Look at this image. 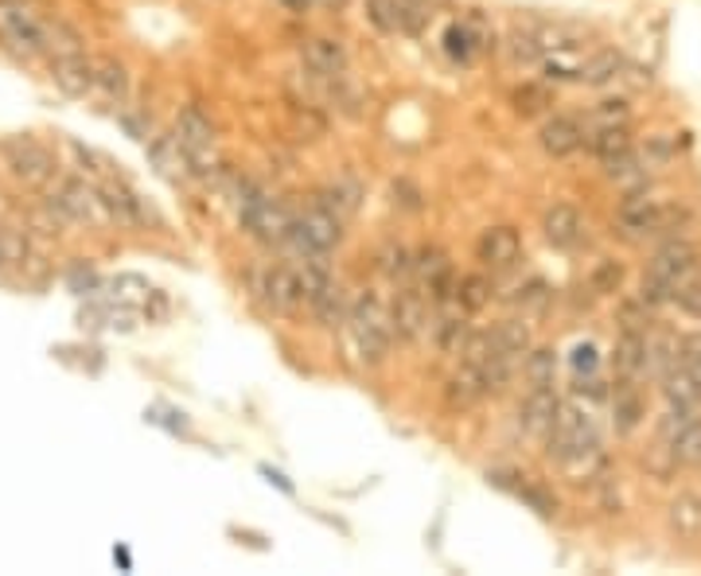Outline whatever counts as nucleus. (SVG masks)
<instances>
[{
	"instance_id": "42",
	"label": "nucleus",
	"mask_w": 701,
	"mask_h": 576,
	"mask_svg": "<svg viewBox=\"0 0 701 576\" xmlns=\"http://www.w3.org/2000/svg\"><path fill=\"white\" fill-rule=\"evenodd\" d=\"M546 301H550V284L538 281V277H534L526 289H518V304H523V308H546Z\"/></svg>"
},
{
	"instance_id": "36",
	"label": "nucleus",
	"mask_w": 701,
	"mask_h": 576,
	"mask_svg": "<svg viewBox=\"0 0 701 576\" xmlns=\"http://www.w3.org/2000/svg\"><path fill=\"white\" fill-rule=\"evenodd\" d=\"M588 284H593V293H600V296L620 293V284H623V266H616V261H600V266L593 269V277H588Z\"/></svg>"
},
{
	"instance_id": "25",
	"label": "nucleus",
	"mask_w": 701,
	"mask_h": 576,
	"mask_svg": "<svg viewBox=\"0 0 701 576\" xmlns=\"http://www.w3.org/2000/svg\"><path fill=\"white\" fill-rule=\"evenodd\" d=\"M308 308L316 311V319H320L324 328H339V324H347V311H351V301H347V293L339 289V281L331 277L328 284H320L316 293L308 296Z\"/></svg>"
},
{
	"instance_id": "13",
	"label": "nucleus",
	"mask_w": 701,
	"mask_h": 576,
	"mask_svg": "<svg viewBox=\"0 0 701 576\" xmlns=\"http://www.w3.org/2000/svg\"><path fill=\"white\" fill-rule=\"evenodd\" d=\"M663 448L675 463H701V418L670 409L663 418Z\"/></svg>"
},
{
	"instance_id": "43",
	"label": "nucleus",
	"mask_w": 701,
	"mask_h": 576,
	"mask_svg": "<svg viewBox=\"0 0 701 576\" xmlns=\"http://www.w3.org/2000/svg\"><path fill=\"white\" fill-rule=\"evenodd\" d=\"M600 358H596V346L593 343H577L573 346V371L577 374H596Z\"/></svg>"
},
{
	"instance_id": "40",
	"label": "nucleus",
	"mask_w": 701,
	"mask_h": 576,
	"mask_svg": "<svg viewBox=\"0 0 701 576\" xmlns=\"http://www.w3.org/2000/svg\"><path fill=\"white\" fill-rule=\"evenodd\" d=\"M24 258H27V242H20L16 234H9V231H0V273Z\"/></svg>"
},
{
	"instance_id": "34",
	"label": "nucleus",
	"mask_w": 701,
	"mask_h": 576,
	"mask_svg": "<svg viewBox=\"0 0 701 576\" xmlns=\"http://www.w3.org/2000/svg\"><path fill=\"white\" fill-rule=\"evenodd\" d=\"M320 203L328 207V211H336L339 219H347V214L359 207V187L355 184H331L320 196Z\"/></svg>"
},
{
	"instance_id": "11",
	"label": "nucleus",
	"mask_w": 701,
	"mask_h": 576,
	"mask_svg": "<svg viewBox=\"0 0 701 576\" xmlns=\"http://www.w3.org/2000/svg\"><path fill=\"white\" fill-rule=\"evenodd\" d=\"M47 211L59 222H79V226L102 219L98 191H90L82 179H55V191L47 196Z\"/></svg>"
},
{
	"instance_id": "18",
	"label": "nucleus",
	"mask_w": 701,
	"mask_h": 576,
	"mask_svg": "<svg viewBox=\"0 0 701 576\" xmlns=\"http://www.w3.org/2000/svg\"><path fill=\"white\" fill-rule=\"evenodd\" d=\"M51 79L67 98H86V94H94V59L86 51L55 55Z\"/></svg>"
},
{
	"instance_id": "14",
	"label": "nucleus",
	"mask_w": 701,
	"mask_h": 576,
	"mask_svg": "<svg viewBox=\"0 0 701 576\" xmlns=\"http://www.w3.org/2000/svg\"><path fill=\"white\" fill-rule=\"evenodd\" d=\"M476 258H480V266L491 269V273H506V269H515L518 258H523V238H518L515 226H491V231H483L480 242H476Z\"/></svg>"
},
{
	"instance_id": "37",
	"label": "nucleus",
	"mask_w": 701,
	"mask_h": 576,
	"mask_svg": "<svg viewBox=\"0 0 701 576\" xmlns=\"http://www.w3.org/2000/svg\"><path fill=\"white\" fill-rule=\"evenodd\" d=\"M628 117H631L628 102H600L588 121H593V129H608V125H628Z\"/></svg>"
},
{
	"instance_id": "26",
	"label": "nucleus",
	"mask_w": 701,
	"mask_h": 576,
	"mask_svg": "<svg viewBox=\"0 0 701 576\" xmlns=\"http://www.w3.org/2000/svg\"><path fill=\"white\" fill-rule=\"evenodd\" d=\"M491 343H495V351H503V355H511L515 363H523V358L530 355V328H526L523 319H503L499 328H491Z\"/></svg>"
},
{
	"instance_id": "39",
	"label": "nucleus",
	"mask_w": 701,
	"mask_h": 576,
	"mask_svg": "<svg viewBox=\"0 0 701 576\" xmlns=\"http://www.w3.org/2000/svg\"><path fill=\"white\" fill-rule=\"evenodd\" d=\"M518 498H523L526 506H534V510H538L541 518H550L553 510H558V498H553L550 491L534 487V483H523V487H518Z\"/></svg>"
},
{
	"instance_id": "7",
	"label": "nucleus",
	"mask_w": 701,
	"mask_h": 576,
	"mask_svg": "<svg viewBox=\"0 0 701 576\" xmlns=\"http://www.w3.org/2000/svg\"><path fill=\"white\" fill-rule=\"evenodd\" d=\"M51 16H39L24 0H0V36L24 55H47Z\"/></svg>"
},
{
	"instance_id": "1",
	"label": "nucleus",
	"mask_w": 701,
	"mask_h": 576,
	"mask_svg": "<svg viewBox=\"0 0 701 576\" xmlns=\"http://www.w3.org/2000/svg\"><path fill=\"white\" fill-rule=\"evenodd\" d=\"M690 277H698V246H690L686 238H670L666 246H658L655 258H651L647 277H643L640 304L643 308L670 304L678 293V284H686Z\"/></svg>"
},
{
	"instance_id": "44",
	"label": "nucleus",
	"mask_w": 701,
	"mask_h": 576,
	"mask_svg": "<svg viewBox=\"0 0 701 576\" xmlns=\"http://www.w3.org/2000/svg\"><path fill=\"white\" fill-rule=\"evenodd\" d=\"M281 4H284L289 12H308L312 4H320V0H281Z\"/></svg>"
},
{
	"instance_id": "24",
	"label": "nucleus",
	"mask_w": 701,
	"mask_h": 576,
	"mask_svg": "<svg viewBox=\"0 0 701 576\" xmlns=\"http://www.w3.org/2000/svg\"><path fill=\"white\" fill-rule=\"evenodd\" d=\"M94 94H102L109 106H121L129 98V71H125V62H117L114 55H98L94 59Z\"/></svg>"
},
{
	"instance_id": "28",
	"label": "nucleus",
	"mask_w": 701,
	"mask_h": 576,
	"mask_svg": "<svg viewBox=\"0 0 701 576\" xmlns=\"http://www.w3.org/2000/svg\"><path fill=\"white\" fill-rule=\"evenodd\" d=\"M623 67H628V62H623V55L612 51V47H604V51H596V55H588V59H585L581 82H585V86H608V82L620 79Z\"/></svg>"
},
{
	"instance_id": "4",
	"label": "nucleus",
	"mask_w": 701,
	"mask_h": 576,
	"mask_svg": "<svg viewBox=\"0 0 701 576\" xmlns=\"http://www.w3.org/2000/svg\"><path fill=\"white\" fill-rule=\"evenodd\" d=\"M0 156H4V168L12 172V179H20L32 191H44L55 184L59 176V160L47 144L32 141V137H9L0 141Z\"/></svg>"
},
{
	"instance_id": "12",
	"label": "nucleus",
	"mask_w": 701,
	"mask_h": 576,
	"mask_svg": "<svg viewBox=\"0 0 701 576\" xmlns=\"http://www.w3.org/2000/svg\"><path fill=\"white\" fill-rule=\"evenodd\" d=\"M491 24L480 16V12H471L464 20H453V24L444 27V55L460 67H471V62L480 59L483 51L491 47Z\"/></svg>"
},
{
	"instance_id": "15",
	"label": "nucleus",
	"mask_w": 701,
	"mask_h": 576,
	"mask_svg": "<svg viewBox=\"0 0 701 576\" xmlns=\"http://www.w3.org/2000/svg\"><path fill=\"white\" fill-rule=\"evenodd\" d=\"M94 191H98L102 214L114 219V222H121V226H141V222L152 219V211L144 207V199L137 196V191H129L121 179H106V184H98Z\"/></svg>"
},
{
	"instance_id": "6",
	"label": "nucleus",
	"mask_w": 701,
	"mask_h": 576,
	"mask_svg": "<svg viewBox=\"0 0 701 576\" xmlns=\"http://www.w3.org/2000/svg\"><path fill=\"white\" fill-rule=\"evenodd\" d=\"M343 238V219L336 211H328L324 203L308 207L304 214L293 219V231H289V246L301 254V258H328L331 249Z\"/></svg>"
},
{
	"instance_id": "2",
	"label": "nucleus",
	"mask_w": 701,
	"mask_h": 576,
	"mask_svg": "<svg viewBox=\"0 0 701 576\" xmlns=\"http://www.w3.org/2000/svg\"><path fill=\"white\" fill-rule=\"evenodd\" d=\"M347 328L355 336V346L363 363H382V358L390 355L394 346V311L378 301L374 293H363L351 301V311H347Z\"/></svg>"
},
{
	"instance_id": "23",
	"label": "nucleus",
	"mask_w": 701,
	"mask_h": 576,
	"mask_svg": "<svg viewBox=\"0 0 701 576\" xmlns=\"http://www.w3.org/2000/svg\"><path fill=\"white\" fill-rule=\"evenodd\" d=\"M663 398H666V405L678 409V413H698L701 386L693 381V374L686 371L682 363H675L670 371L663 374Z\"/></svg>"
},
{
	"instance_id": "5",
	"label": "nucleus",
	"mask_w": 701,
	"mask_h": 576,
	"mask_svg": "<svg viewBox=\"0 0 701 576\" xmlns=\"http://www.w3.org/2000/svg\"><path fill=\"white\" fill-rule=\"evenodd\" d=\"M546 452L558 463H581L585 456H593L596 452L593 418L581 413L577 405H561L558 421H553V433L546 436Z\"/></svg>"
},
{
	"instance_id": "35",
	"label": "nucleus",
	"mask_w": 701,
	"mask_h": 576,
	"mask_svg": "<svg viewBox=\"0 0 701 576\" xmlns=\"http://www.w3.org/2000/svg\"><path fill=\"white\" fill-rule=\"evenodd\" d=\"M74 149V156L82 160V164H90V176L98 179V184H106V179H117V164L109 156H102L98 149H86V144H71Z\"/></svg>"
},
{
	"instance_id": "31",
	"label": "nucleus",
	"mask_w": 701,
	"mask_h": 576,
	"mask_svg": "<svg viewBox=\"0 0 701 576\" xmlns=\"http://www.w3.org/2000/svg\"><path fill=\"white\" fill-rule=\"evenodd\" d=\"M488 301H491V281H488V277L468 273V277H460V281H456V296H453V304L464 311V316H471V311L488 308Z\"/></svg>"
},
{
	"instance_id": "20",
	"label": "nucleus",
	"mask_w": 701,
	"mask_h": 576,
	"mask_svg": "<svg viewBox=\"0 0 701 576\" xmlns=\"http://www.w3.org/2000/svg\"><path fill=\"white\" fill-rule=\"evenodd\" d=\"M558 409H561V401L553 398V390H530L523 401V409H518V425H523V433L534 436V440H546V436L553 433Z\"/></svg>"
},
{
	"instance_id": "8",
	"label": "nucleus",
	"mask_w": 701,
	"mask_h": 576,
	"mask_svg": "<svg viewBox=\"0 0 701 576\" xmlns=\"http://www.w3.org/2000/svg\"><path fill=\"white\" fill-rule=\"evenodd\" d=\"M390 311H394V331H398V339H406V343H421V339L436 328L433 296H429L421 284L418 289H413V284H401Z\"/></svg>"
},
{
	"instance_id": "32",
	"label": "nucleus",
	"mask_w": 701,
	"mask_h": 576,
	"mask_svg": "<svg viewBox=\"0 0 701 576\" xmlns=\"http://www.w3.org/2000/svg\"><path fill=\"white\" fill-rule=\"evenodd\" d=\"M670 526H675L678 538H701V498L678 495L670 503Z\"/></svg>"
},
{
	"instance_id": "29",
	"label": "nucleus",
	"mask_w": 701,
	"mask_h": 576,
	"mask_svg": "<svg viewBox=\"0 0 701 576\" xmlns=\"http://www.w3.org/2000/svg\"><path fill=\"white\" fill-rule=\"evenodd\" d=\"M523 378L530 390H553V378H558V355L550 346H538L523 358Z\"/></svg>"
},
{
	"instance_id": "9",
	"label": "nucleus",
	"mask_w": 701,
	"mask_h": 576,
	"mask_svg": "<svg viewBox=\"0 0 701 576\" xmlns=\"http://www.w3.org/2000/svg\"><path fill=\"white\" fill-rule=\"evenodd\" d=\"M429 16V0H366V20L386 36H418Z\"/></svg>"
},
{
	"instance_id": "27",
	"label": "nucleus",
	"mask_w": 701,
	"mask_h": 576,
	"mask_svg": "<svg viewBox=\"0 0 701 576\" xmlns=\"http://www.w3.org/2000/svg\"><path fill=\"white\" fill-rule=\"evenodd\" d=\"M588 149L596 152V156L604 160V164H612V160L628 156L631 149V129L628 125H608V129H593V137H588Z\"/></svg>"
},
{
	"instance_id": "21",
	"label": "nucleus",
	"mask_w": 701,
	"mask_h": 576,
	"mask_svg": "<svg viewBox=\"0 0 701 576\" xmlns=\"http://www.w3.org/2000/svg\"><path fill=\"white\" fill-rule=\"evenodd\" d=\"M301 59L312 74H320V79H339L347 71V47L331 36H312L304 39L301 47Z\"/></svg>"
},
{
	"instance_id": "22",
	"label": "nucleus",
	"mask_w": 701,
	"mask_h": 576,
	"mask_svg": "<svg viewBox=\"0 0 701 576\" xmlns=\"http://www.w3.org/2000/svg\"><path fill=\"white\" fill-rule=\"evenodd\" d=\"M585 144V125L577 117H550L541 125V149L550 152L553 160H565Z\"/></svg>"
},
{
	"instance_id": "17",
	"label": "nucleus",
	"mask_w": 701,
	"mask_h": 576,
	"mask_svg": "<svg viewBox=\"0 0 701 576\" xmlns=\"http://www.w3.org/2000/svg\"><path fill=\"white\" fill-rule=\"evenodd\" d=\"M612 371L620 381H640L651 371V343L643 331L623 328L612 346Z\"/></svg>"
},
{
	"instance_id": "10",
	"label": "nucleus",
	"mask_w": 701,
	"mask_h": 576,
	"mask_svg": "<svg viewBox=\"0 0 701 576\" xmlns=\"http://www.w3.org/2000/svg\"><path fill=\"white\" fill-rule=\"evenodd\" d=\"M176 141H179V149H184L191 172H196V176H207L211 164H214V125H211V117H207L199 106H187L176 121Z\"/></svg>"
},
{
	"instance_id": "16",
	"label": "nucleus",
	"mask_w": 701,
	"mask_h": 576,
	"mask_svg": "<svg viewBox=\"0 0 701 576\" xmlns=\"http://www.w3.org/2000/svg\"><path fill=\"white\" fill-rule=\"evenodd\" d=\"M261 296L273 311H296L301 304H308L304 296V281H301V269L293 266H269L261 273Z\"/></svg>"
},
{
	"instance_id": "41",
	"label": "nucleus",
	"mask_w": 701,
	"mask_h": 576,
	"mask_svg": "<svg viewBox=\"0 0 701 576\" xmlns=\"http://www.w3.org/2000/svg\"><path fill=\"white\" fill-rule=\"evenodd\" d=\"M678 351H682V366L693 374V381L701 386V331H698V336H686L682 343H678Z\"/></svg>"
},
{
	"instance_id": "38",
	"label": "nucleus",
	"mask_w": 701,
	"mask_h": 576,
	"mask_svg": "<svg viewBox=\"0 0 701 576\" xmlns=\"http://www.w3.org/2000/svg\"><path fill=\"white\" fill-rule=\"evenodd\" d=\"M670 304H678V311H686L690 319H701V281L698 277H690L686 284H678V293Z\"/></svg>"
},
{
	"instance_id": "30",
	"label": "nucleus",
	"mask_w": 701,
	"mask_h": 576,
	"mask_svg": "<svg viewBox=\"0 0 701 576\" xmlns=\"http://www.w3.org/2000/svg\"><path fill=\"white\" fill-rule=\"evenodd\" d=\"M612 418H616V428H620V433H631V428L643 421V398L635 393V386H631V381H620V386H616Z\"/></svg>"
},
{
	"instance_id": "45",
	"label": "nucleus",
	"mask_w": 701,
	"mask_h": 576,
	"mask_svg": "<svg viewBox=\"0 0 701 576\" xmlns=\"http://www.w3.org/2000/svg\"><path fill=\"white\" fill-rule=\"evenodd\" d=\"M320 4H324L328 12H343L347 4H351V0H320Z\"/></svg>"
},
{
	"instance_id": "33",
	"label": "nucleus",
	"mask_w": 701,
	"mask_h": 576,
	"mask_svg": "<svg viewBox=\"0 0 701 576\" xmlns=\"http://www.w3.org/2000/svg\"><path fill=\"white\" fill-rule=\"evenodd\" d=\"M546 106H553V94L550 86H541V82H526V86L515 90V109L523 117H538L546 114Z\"/></svg>"
},
{
	"instance_id": "3",
	"label": "nucleus",
	"mask_w": 701,
	"mask_h": 576,
	"mask_svg": "<svg viewBox=\"0 0 701 576\" xmlns=\"http://www.w3.org/2000/svg\"><path fill=\"white\" fill-rule=\"evenodd\" d=\"M682 222H686V211L666 207L647 196H628L620 203V211H616V226H620V234L628 242H647V238H658V234H675Z\"/></svg>"
},
{
	"instance_id": "19",
	"label": "nucleus",
	"mask_w": 701,
	"mask_h": 576,
	"mask_svg": "<svg viewBox=\"0 0 701 576\" xmlns=\"http://www.w3.org/2000/svg\"><path fill=\"white\" fill-rule=\"evenodd\" d=\"M541 231H546V242L553 249H577L585 242V219L577 214V207L553 203L541 219Z\"/></svg>"
}]
</instances>
